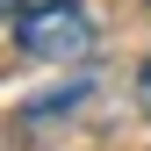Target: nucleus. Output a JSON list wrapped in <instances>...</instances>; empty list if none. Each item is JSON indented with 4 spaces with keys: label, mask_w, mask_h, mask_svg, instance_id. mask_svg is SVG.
I'll return each mask as SVG.
<instances>
[{
    "label": "nucleus",
    "mask_w": 151,
    "mask_h": 151,
    "mask_svg": "<svg viewBox=\"0 0 151 151\" xmlns=\"http://www.w3.org/2000/svg\"><path fill=\"white\" fill-rule=\"evenodd\" d=\"M14 43H22V58H43V65L86 58L93 50V14L79 0H36V7L14 14Z\"/></svg>",
    "instance_id": "1"
},
{
    "label": "nucleus",
    "mask_w": 151,
    "mask_h": 151,
    "mask_svg": "<svg viewBox=\"0 0 151 151\" xmlns=\"http://www.w3.org/2000/svg\"><path fill=\"white\" fill-rule=\"evenodd\" d=\"M86 93H93V79H65L58 93H36V101L22 108V122H58V115H72V108L86 101Z\"/></svg>",
    "instance_id": "2"
},
{
    "label": "nucleus",
    "mask_w": 151,
    "mask_h": 151,
    "mask_svg": "<svg viewBox=\"0 0 151 151\" xmlns=\"http://www.w3.org/2000/svg\"><path fill=\"white\" fill-rule=\"evenodd\" d=\"M137 108L151 115V58H144V72H137Z\"/></svg>",
    "instance_id": "3"
},
{
    "label": "nucleus",
    "mask_w": 151,
    "mask_h": 151,
    "mask_svg": "<svg viewBox=\"0 0 151 151\" xmlns=\"http://www.w3.org/2000/svg\"><path fill=\"white\" fill-rule=\"evenodd\" d=\"M22 7H36V0H0V22H14Z\"/></svg>",
    "instance_id": "4"
}]
</instances>
